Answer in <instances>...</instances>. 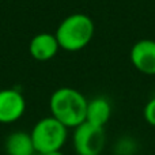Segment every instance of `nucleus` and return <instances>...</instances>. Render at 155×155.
I'll use <instances>...</instances> for the list:
<instances>
[{"instance_id":"1","label":"nucleus","mask_w":155,"mask_h":155,"mask_svg":"<svg viewBox=\"0 0 155 155\" xmlns=\"http://www.w3.org/2000/svg\"><path fill=\"white\" fill-rule=\"evenodd\" d=\"M87 99L79 90L72 87H60L51 95V116L59 120L68 129H74L86 121Z\"/></svg>"},{"instance_id":"2","label":"nucleus","mask_w":155,"mask_h":155,"mask_svg":"<svg viewBox=\"0 0 155 155\" xmlns=\"http://www.w3.org/2000/svg\"><path fill=\"white\" fill-rule=\"evenodd\" d=\"M94 22L86 14H72L63 19L57 27L56 35L60 48L68 52H76L86 48L93 40Z\"/></svg>"},{"instance_id":"3","label":"nucleus","mask_w":155,"mask_h":155,"mask_svg":"<svg viewBox=\"0 0 155 155\" xmlns=\"http://www.w3.org/2000/svg\"><path fill=\"white\" fill-rule=\"evenodd\" d=\"M31 140L38 154L61 151L68 140V128L52 116L38 120L31 128Z\"/></svg>"},{"instance_id":"4","label":"nucleus","mask_w":155,"mask_h":155,"mask_svg":"<svg viewBox=\"0 0 155 155\" xmlns=\"http://www.w3.org/2000/svg\"><path fill=\"white\" fill-rule=\"evenodd\" d=\"M106 144L105 129L84 121L74 128L72 146L76 155H101Z\"/></svg>"},{"instance_id":"5","label":"nucleus","mask_w":155,"mask_h":155,"mask_svg":"<svg viewBox=\"0 0 155 155\" xmlns=\"http://www.w3.org/2000/svg\"><path fill=\"white\" fill-rule=\"evenodd\" d=\"M26 112V99L16 88L0 90V124H12L23 117Z\"/></svg>"},{"instance_id":"6","label":"nucleus","mask_w":155,"mask_h":155,"mask_svg":"<svg viewBox=\"0 0 155 155\" xmlns=\"http://www.w3.org/2000/svg\"><path fill=\"white\" fill-rule=\"evenodd\" d=\"M131 63L139 72L144 75H155V41L140 40L132 46Z\"/></svg>"},{"instance_id":"7","label":"nucleus","mask_w":155,"mask_h":155,"mask_svg":"<svg viewBox=\"0 0 155 155\" xmlns=\"http://www.w3.org/2000/svg\"><path fill=\"white\" fill-rule=\"evenodd\" d=\"M60 49L57 38L52 33H40L34 35L29 44V53L38 61H48L53 59Z\"/></svg>"},{"instance_id":"8","label":"nucleus","mask_w":155,"mask_h":155,"mask_svg":"<svg viewBox=\"0 0 155 155\" xmlns=\"http://www.w3.org/2000/svg\"><path fill=\"white\" fill-rule=\"evenodd\" d=\"M4 151L7 155H37L30 132L14 131L5 137Z\"/></svg>"},{"instance_id":"9","label":"nucleus","mask_w":155,"mask_h":155,"mask_svg":"<svg viewBox=\"0 0 155 155\" xmlns=\"http://www.w3.org/2000/svg\"><path fill=\"white\" fill-rule=\"evenodd\" d=\"M112 117V104L105 97H95L87 102L86 121L104 128Z\"/></svg>"},{"instance_id":"10","label":"nucleus","mask_w":155,"mask_h":155,"mask_svg":"<svg viewBox=\"0 0 155 155\" xmlns=\"http://www.w3.org/2000/svg\"><path fill=\"white\" fill-rule=\"evenodd\" d=\"M137 150V143L131 136H121L113 146V155H135Z\"/></svg>"},{"instance_id":"11","label":"nucleus","mask_w":155,"mask_h":155,"mask_svg":"<svg viewBox=\"0 0 155 155\" xmlns=\"http://www.w3.org/2000/svg\"><path fill=\"white\" fill-rule=\"evenodd\" d=\"M143 116H144V120L147 121V124H150L151 127H155V97L146 104Z\"/></svg>"},{"instance_id":"12","label":"nucleus","mask_w":155,"mask_h":155,"mask_svg":"<svg viewBox=\"0 0 155 155\" xmlns=\"http://www.w3.org/2000/svg\"><path fill=\"white\" fill-rule=\"evenodd\" d=\"M38 155H65L63 151H53V153H46V154H38Z\"/></svg>"},{"instance_id":"13","label":"nucleus","mask_w":155,"mask_h":155,"mask_svg":"<svg viewBox=\"0 0 155 155\" xmlns=\"http://www.w3.org/2000/svg\"><path fill=\"white\" fill-rule=\"evenodd\" d=\"M135 155H140V154H135Z\"/></svg>"}]
</instances>
